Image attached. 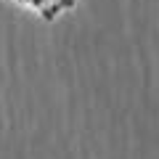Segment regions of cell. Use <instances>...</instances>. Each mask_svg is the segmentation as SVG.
<instances>
[{"instance_id":"cell-1","label":"cell","mask_w":159,"mask_h":159,"mask_svg":"<svg viewBox=\"0 0 159 159\" xmlns=\"http://www.w3.org/2000/svg\"><path fill=\"white\" fill-rule=\"evenodd\" d=\"M8 3H13V6L21 8V11L34 13L40 21L53 24V21H58L61 16L72 13L74 8H77L80 0H8Z\"/></svg>"}]
</instances>
